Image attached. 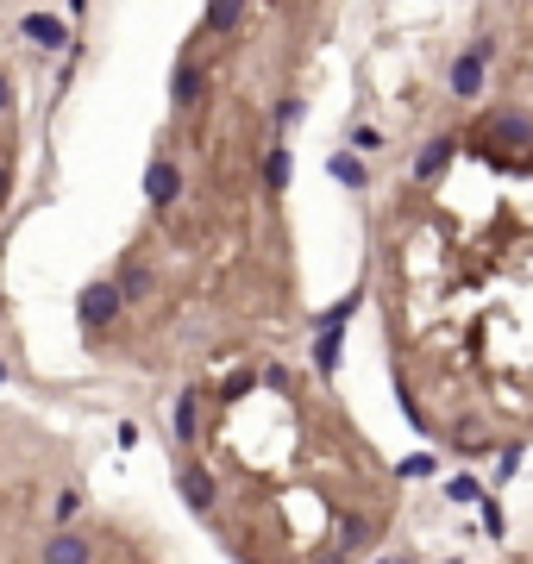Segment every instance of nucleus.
<instances>
[{"label":"nucleus","instance_id":"c85d7f7f","mask_svg":"<svg viewBox=\"0 0 533 564\" xmlns=\"http://www.w3.org/2000/svg\"><path fill=\"white\" fill-rule=\"evenodd\" d=\"M0 383H7V364H0Z\"/></svg>","mask_w":533,"mask_h":564},{"label":"nucleus","instance_id":"a211bd4d","mask_svg":"<svg viewBox=\"0 0 533 564\" xmlns=\"http://www.w3.org/2000/svg\"><path fill=\"white\" fill-rule=\"evenodd\" d=\"M364 308V289H352V295H345V301H333V308L327 314H314V326H345V320H352Z\"/></svg>","mask_w":533,"mask_h":564},{"label":"nucleus","instance_id":"cd10ccee","mask_svg":"<svg viewBox=\"0 0 533 564\" xmlns=\"http://www.w3.org/2000/svg\"><path fill=\"white\" fill-rule=\"evenodd\" d=\"M69 13H76V19H82V13H88V0H69Z\"/></svg>","mask_w":533,"mask_h":564},{"label":"nucleus","instance_id":"1a4fd4ad","mask_svg":"<svg viewBox=\"0 0 533 564\" xmlns=\"http://www.w3.org/2000/svg\"><path fill=\"white\" fill-rule=\"evenodd\" d=\"M258 176H264V195H270V201H283V188H289V176H295V151H289V138H270V145H264Z\"/></svg>","mask_w":533,"mask_h":564},{"label":"nucleus","instance_id":"4468645a","mask_svg":"<svg viewBox=\"0 0 533 564\" xmlns=\"http://www.w3.org/2000/svg\"><path fill=\"white\" fill-rule=\"evenodd\" d=\"M339 364H345V326H320L314 333V370L339 376Z\"/></svg>","mask_w":533,"mask_h":564},{"label":"nucleus","instance_id":"aec40b11","mask_svg":"<svg viewBox=\"0 0 533 564\" xmlns=\"http://www.w3.org/2000/svg\"><path fill=\"white\" fill-rule=\"evenodd\" d=\"M521 452H527V445H502V452H496V483H515V470H521Z\"/></svg>","mask_w":533,"mask_h":564},{"label":"nucleus","instance_id":"2eb2a0df","mask_svg":"<svg viewBox=\"0 0 533 564\" xmlns=\"http://www.w3.org/2000/svg\"><path fill=\"white\" fill-rule=\"evenodd\" d=\"M327 176H333L339 188H352V195H364V188H370V170H364L358 151H333V157H327Z\"/></svg>","mask_w":533,"mask_h":564},{"label":"nucleus","instance_id":"bb28decb","mask_svg":"<svg viewBox=\"0 0 533 564\" xmlns=\"http://www.w3.org/2000/svg\"><path fill=\"white\" fill-rule=\"evenodd\" d=\"M314 564H345V558H339V552H320V558H314Z\"/></svg>","mask_w":533,"mask_h":564},{"label":"nucleus","instance_id":"4be33fe9","mask_svg":"<svg viewBox=\"0 0 533 564\" xmlns=\"http://www.w3.org/2000/svg\"><path fill=\"white\" fill-rule=\"evenodd\" d=\"M477 508H483V533H490V539H502V533H508V521H502V502H490V496H483Z\"/></svg>","mask_w":533,"mask_h":564},{"label":"nucleus","instance_id":"dca6fc26","mask_svg":"<svg viewBox=\"0 0 533 564\" xmlns=\"http://www.w3.org/2000/svg\"><path fill=\"white\" fill-rule=\"evenodd\" d=\"M270 120H276V138H289V132H295L301 120H308V101H301V94H276Z\"/></svg>","mask_w":533,"mask_h":564},{"label":"nucleus","instance_id":"9d476101","mask_svg":"<svg viewBox=\"0 0 533 564\" xmlns=\"http://www.w3.org/2000/svg\"><path fill=\"white\" fill-rule=\"evenodd\" d=\"M19 38H32L38 51H69V44H76L57 13H26V19H19Z\"/></svg>","mask_w":533,"mask_h":564},{"label":"nucleus","instance_id":"412c9836","mask_svg":"<svg viewBox=\"0 0 533 564\" xmlns=\"http://www.w3.org/2000/svg\"><path fill=\"white\" fill-rule=\"evenodd\" d=\"M446 496L471 508V502H483V483H477V477H452V483H446Z\"/></svg>","mask_w":533,"mask_h":564},{"label":"nucleus","instance_id":"7c9ffc66","mask_svg":"<svg viewBox=\"0 0 533 564\" xmlns=\"http://www.w3.org/2000/svg\"><path fill=\"white\" fill-rule=\"evenodd\" d=\"M383 564H396V558H383Z\"/></svg>","mask_w":533,"mask_h":564},{"label":"nucleus","instance_id":"b1692460","mask_svg":"<svg viewBox=\"0 0 533 564\" xmlns=\"http://www.w3.org/2000/svg\"><path fill=\"white\" fill-rule=\"evenodd\" d=\"M402 477H433V452H414V458H402Z\"/></svg>","mask_w":533,"mask_h":564},{"label":"nucleus","instance_id":"f03ea898","mask_svg":"<svg viewBox=\"0 0 533 564\" xmlns=\"http://www.w3.org/2000/svg\"><path fill=\"white\" fill-rule=\"evenodd\" d=\"M458 151H465V138H458V132H433L427 145L414 151V163H408L414 188H433V182H446V176H452V163H458Z\"/></svg>","mask_w":533,"mask_h":564},{"label":"nucleus","instance_id":"9b49d317","mask_svg":"<svg viewBox=\"0 0 533 564\" xmlns=\"http://www.w3.org/2000/svg\"><path fill=\"white\" fill-rule=\"evenodd\" d=\"M170 427H176V445H182V452H195V439H201V389H182V395H176Z\"/></svg>","mask_w":533,"mask_h":564},{"label":"nucleus","instance_id":"393cba45","mask_svg":"<svg viewBox=\"0 0 533 564\" xmlns=\"http://www.w3.org/2000/svg\"><path fill=\"white\" fill-rule=\"evenodd\" d=\"M13 101H19V88H13V76H7V69H0V120L13 113Z\"/></svg>","mask_w":533,"mask_h":564},{"label":"nucleus","instance_id":"6ab92c4d","mask_svg":"<svg viewBox=\"0 0 533 564\" xmlns=\"http://www.w3.org/2000/svg\"><path fill=\"white\" fill-rule=\"evenodd\" d=\"M76 514H82V489H57V502H51V521H57V527H69Z\"/></svg>","mask_w":533,"mask_h":564},{"label":"nucleus","instance_id":"c756f323","mask_svg":"<svg viewBox=\"0 0 533 564\" xmlns=\"http://www.w3.org/2000/svg\"><path fill=\"white\" fill-rule=\"evenodd\" d=\"M502 7H521V0H502Z\"/></svg>","mask_w":533,"mask_h":564},{"label":"nucleus","instance_id":"6e6552de","mask_svg":"<svg viewBox=\"0 0 533 564\" xmlns=\"http://www.w3.org/2000/svg\"><path fill=\"white\" fill-rule=\"evenodd\" d=\"M176 489H182V502H189L195 514H207L220 502V483H214V470H207L201 458H182V470H176Z\"/></svg>","mask_w":533,"mask_h":564},{"label":"nucleus","instance_id":"f8f14e48","mask_svg":"<svg viewBox=\"0 0 533 564\" xmlns=\"http://www.w3.org/2000/svg\"><path fill=\"white\" fill-rule=\"evenodd\" d=\"M88 558H95V546H88L82 533H69V527H57L44 539V564H88Z\"/></svg>","mask_w":533,"mask_h":564},{"label":"nucleus","instance_id":"f3484780","mask_svg":"<svg viewBox=\"0 0 533 564\" xmlns=\"http://www.w3.org/2000/svg\"><path fill=\"white\" fill-rule=\"evenodd\" d=\"M345 546L370 552V546H377V521H370V514H345Z\"/></svg>","mask_w":533,"mask_h":564},{"label":"nucleus","instance_id":"39448f33","mask_svg":"<svg viewBox=\"0 0 533 564\" xmlns=\"http://www.w3.org/2000/svg\"><path fill=\"white\" fill-rule=\"evenodd\" d=\"M126 314V301H120V289L113 282H88V289L76 295V320H82V333H107L113 320Z\"/></svg>","mask_w":533,"mask_h":564},{"label":"nucleus","instance_id":"7ed1b4c3","mask_svg":"<svg viewBox=\"0 0 533 564\" xmlns=\"http://www.w3.org/2000/svg\"><path fill=\"white\" fill-rule=\"evenodd\" d=\"M533 145V107H496L483 120V151H527Z\"/></svg>","mask_w":533,"mask_h":564},{"label":"nucleus","instance_id":"0eeeda50","mask_svg":"<svg viewBox=\"0 0 533 564\" xmlns=\"http://www.w3.org/2000/svg\"><path fill=\"white\" fill-rule=\"evenodd\" d=\"M245 7H251V0H207V7H201V26H195V51H201V44H214V38H233L239 26H245Z\"/></svg>","mask_w":533,"mask_h":564},{"label":"nucleus","instance_id":"423d86ee","mask_svg":"<svg viewBox=\"0 0 533 564\" xmlns=\"http://www.w3.org/2000/svg\"><path fill=\"white\" fill-rule=\"evenodd\" d=\"M207 101V63L189 51V57H176V69H170V107L176 113H195Z\"/></svg>","mask_w":533,"mask_h":564},{"label":"nucleus","instance_id":"5701e85b","mask_svg":"<svg viewBox=\"0 0 533 564\" xmlns=\"http://www.w3.org/2000/svg\"><path fill=\"white\" fill-rule=\"evenodd\" d=\"M377 145H383L377 126H352V151H377Z\"/></svg>","mask_w":533,"mask_h":564},{"label":"nucleus","instance_id":"20e7f679","mask_svg":"<svg viewBox=\"0 0 533 564\" xmlns=\"http://www.w3.org/2000/svg\"><path fill=\"white\" fill-rule=\"evenodd\" d=\"M145 201L157 207V214H170V207L182 201V163H176L170 145H157L151 163H145Z\"/></svg>","mask_w":533,"mask_h":564},{"label":"nucleus","instance_id":"f257e3e1","mask_svg":"<svg viewBox=\"0 0 533 564\" xmlns=\"http://www.w3.org/2000/svg\"><path fill=\"white\" fill-rule=\"evenodd\" d=\"M490 63H496V32H477L465 51L446 63V88H452V101H477L483 82H490Z\"/></svg>","mask_w":533,"mask_h":564},{"label":"nucleus","instance_id":"ddd939ff","mask_svg":"<svg viewBox=\"0 0 533 564\" xmlns=\"http://www.w3.org/2000/svg\"><path fill=\"white\" fill-rule=\"evenodd\" d=\"M113 289H120V301H126V308H145V301H151V289H157V276H151V264H126L120 276H113Z\"/></svg>","mask_w":533,"mask_h":564},{"label":"nucleus","instance_id":"a878e982","mask_svg":"<svg viewBox=\"0 0 533 564\" xmlns=\"http://www.w3.org/2000/svg\"><path fill=\"white\" fill-rule=\"evenodd\" d=\"M7 195H13V170H7V157H0V207H7Z\"/></svg>","mask_w":533,"mask_h":564}]
</instances>
